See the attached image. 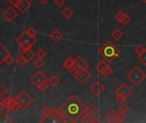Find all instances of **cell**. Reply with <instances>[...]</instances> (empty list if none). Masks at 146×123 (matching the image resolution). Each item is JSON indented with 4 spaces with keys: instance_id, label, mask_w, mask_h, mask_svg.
I'll return each instance as SVG.
<instances>
[{
    "instance_id": "cell-34",
    "label": "cell",
    "mask_w": 146,
    "mask_h": 123,
    "mask_svg": "<svg viewBox=\"0 0 146 123\" xmlns=\"http://www.w3.org/2000/svg\"><path fill=\"white\" fill-rule=\"evenodd\" d=\"M7 92H8V88L4 84H0V97L5 96Z\"/></svg>"
},
{
    "instance_id": "cell-13",
    "label": "cell",
    "mask_w": 146,
    "mask_h": 123,
    "mask_svg": "<svg viewBox=\"0 0 146 123\" xmlns=\"http://www.w3.org/2000/svg\"><path fill=\"white\" fill-rule=\"evenodd\" d=\"M17 16H18V15H17V11H16L13 8H11V7L8 8V9L4 12V14H3L4 18L6 19L8 22H13V21L17 17Z\"/></svg>"
},
{
    "instance_id": "cell-50",
    "label": "cell",
    "mask_w": 146,
    "mask_h": 123,
    "mask_svg": "<svg viewBox=\"0 0 146 123\" xmlns=\"http://www.w3.org/2000/svg\"><path fill=\"white\" fill-rule=\"evenodd\" d=\"M6 1H7V2H11L12 0H6Z\"/></svg>"
},
{
    "instance_id": "cell-2",
    "label": "cell",
    "mask_w": 146,
    "mask_h": 123,
    "mask_svg": "<svg viewBox=\"0 0 146 123\" xmlns=\"http://www.w3.org/2000/svg\"><path fill=\"white\" fill-rule=\"evenodd\" d=\"M99 55L107 62H112L114 58H117L120 55V50L118 46L113 44L111 41L106 42L100 49Z\"/></svg>"
},
{
    "instance_id": "cell-18",
    "label": "cell",
    "mask_w": 146,
    "mask_h": 123,
    "mask_svg": "<svg viewBox=\"0 0 146 123\" xmlns=\"http://www.w3.org/2000/svg\"><path fill=\"white\" fill-rule=\"evenodd\" d=\"M50 37H51V39H52L54 42H59V41L63 39L64 35H63V33L60 32L59 29L56 28V29H54V30L52 32V33L50 34Z\"/></svg>"
},
{
    "instance_id": "cell-24",
    "label": "cell",
    "mask_w": 146,
    "mask_h": 123,
    "mask_svg": "<svg viewBox=\"0 0 146 123\" xmlns=\"http://www.w3.org/2000/svg\"><path fill=\"white\" fill-rule=\"evenodd\" d=\"M52 109H51L49 107L47 106H45L42 109H41V114L43 115L44 118H47L48 116H51V114H52Z\"/></svg>"
},
{
    "instance_id": "cell-47",
    "label": "cell",
    "mask_w": 146,
    "mask_h": 123,
    "mask_svg": "<svg viewBox=\"0 0 146 123\" xmlns=\"http://www.w3.org/2000/svg\"><path fill=\"white\" fill-rule=\"evenodd\" d=\"M100 123V122H102V120L99 119V118H96V117H95V118H93V120H92V123Z\"/></svg>"
},
{
    "instance_id": "cell-49",
    "label": "cell",
    "mask_w": 146,
    "mask_h": 123,
    "mask_svg": "<svg viewBox=\"0 0 146 123\" xmlns=\"http://www.w3.org/2000/svg\"><path fill=\"white\" fill-rule=\"evenodd\" d=\"M142 1H143V3H144L145 5H146V0H142Z\"/></svg>"
},
{
    "instance_id": "cell-26",
    "label": "cell",
    "mask_w": 146,
    "mask_h": 123,
    "mask_svg": "<svg viewBox=\"0 0 146 123\" xmlns=\"http://www.w3.org/2000/svg\"><path fill=\"white\" fill-rule=\"evenodd\" d=\"M6 122H13V120L10 118V116L6 114H0V123H6Z\"/></svg>"
},
{
    "instance_id": "cell-16",
    "label": "cell",
    "mask_w": 146,
    "mask_h": 123,
    "mask_svg": "<svg viewBox=\"0 0 146 123\" xmlns=\"http://www.w3.org/2000/svg\"><path fill=\"white\" fill-rule=\"evenodd\" d=\"M85 113H86L87 114H89L90 117L95 118V117L97 116V114H98V113H99V109H98V108H97L96 105L90 104V106L86 107V111H85Z\"/></svg>"
},
{
    "instance_id": "cell-19",
    "label": "cell",
    "mask_w": 146,
    "mask_h": 123,
    "mask_svg": "<svg viewBox=\"0 0 146 123\" xmlns=\"http://www.w3.org/2000/svg\"><path fill=\"white\" fill-rule=\"evenodd\" d=\"M35 56V53L32 51L31 49H29V50H23L22 52H21V54H20V56L23 57V58L26 59L28 62L31 61V60L34 58Z\"/></svg>"
},
{
    "instance_id": "cell-8",
    "label": "cell",
    "mask_w": 146,
    "mask_h": 123,
    "mask_svg": "<svg viewBox=\"0 0 146 123\" xmlns=\"http://www.w3.org/2000/svg\"><path fill=\"white\" fill-rule=\"evenodd\" d=\"M74 75L75 79L80 83V84H84L86 82V80L91 76V74L88 71L87 69H82L75 74H73Z\"/></svg>"
},
{
    "instance_id": "cell-23",
    "label": "cell",
    "mask_w": 146,
    "mask_h": 123,
    "mask_svg": "<svg viewBox=\"0 0 146 123\" xmlns=\"http://www.w3.org/2000/svg\"><path fill=\"white\" fill-rule=\"evenodd\" d=\"M61 14H62L66 19H70L73 15H74V11H73L70 7H66L64 10H63V11L61 12Z\"/></svg>"
},
{
    "instance_id": "cell-30",
    "label": "cell",
    "mask_w": 146,
    "mask_h": 123,
    "mask_svg": "<svg viewBox=\"0 0 146 123\" xmlns=\"http://www.w3.org/2000/svg\"><path fill=\"white\" fill-rule=\"evenodd\" d=\"M131 18L128 16V15H125L124 17H123V19L120 21V23L123 25V26H127L129 23H131Z\"/></svg>"
},
{
    "instance_id": "cell-35",
    "label": "cell",
    "mask_w": 146,
    "mask_h": 123,
    "mask_svg": "<svg viewBox=\"0 0 146 123\" xmlns=\"http://www.w3.org/2000/svg\"><path fill=\"white\" fill-rule=\"evenodd\" d=\"M119 112H122V113L126 114L129 111V106H128V104L122 103V104L119 106Z\"/></svg>"
},
{
    "instance_id": "cell-29",
    "label": "cell",
    "mask_w": 146,
    "mask_h": 123,
    "mask_svg": "<svg viewBox=\"0 0 146 123\" xmlns=\"http://www.w3.org/2000/svg\"><path fill=\"white\" fill-rule=\"evenodd\" d=\"M92 120H93V118L90 117L89 114H87L85 113V114L81 117L80 121H81V122H84V123H92Z\"/></svg>"
},
{
    "instance_id": "cell-46",
    "label": "cell",
    "mask_w": 146,
    "mask_h": 123,
    "mask_svg": "<svg viewBox=\"0 0 146 123\" xmlns=\"http://www.w3.org/2000/svg\"><path fill=\"white\" fill-rule=\"evenodd\" d=\"M19 2H20V0H12V1H11V4H12V5H13L15 7H17Z\"/></svg>"
},
{
    "instance_id": "cell-20",
    "label": "cell",
    "mask_w": 146,
    "mask_h": 123,
    "mask_svg": "<svg viewBox=\"0 0 146 123\" xmlns=\"http://www.w3.org/2000/svg\"><path fill=\"white\" fill-rule=\"evenodd\" d=\"M117 114H118V113H117L115 110L111 109V110H109V111L107 113L105 118H106V120H107L108 122H111V123L117 122Z\"/></svg>"
},
{
    "instance_id": "cell-42",
    "label": "cell",
    "mask_w": 146,
    "mask_h": 123,
    "mask_svg": "<svg viewBox=\"0 0 146 123\" xmlns=\"http://www.w3.org/2000/svg\"><path fill=\"white\" fill-rule=\"evenodd\" d=\"M53 3H54V5L57 7L60 8V7H62L65 4V0H54Z\"/></svg>"
},
{
    "instance_id": "cell-37",
    "label": "cell",
    "mask_w": 146,
    "mask_h": 123,
    "mask_svg": "<svg viewBox=\"0 0 146 123\" xmlns=\"http://www.w3.org/2000/svg\"><path fill=\"white\" fill-rule=\"evenodd\" d=\"M35 55L37 56L38 58H43V57H45V56H46V51L41 48V49H40V50L36 52Z\"/></svg>"
},
{
    "instance_id": "cell-14",
    "label": "cell",
    "mask_w": 146,
    "mask_h": 123,
    "mask_svg": "<svg viewBox=\"0 0 146 123\" xmlns=\"http://www.w3.org/2000/svg\"><path fill=\"white\" fill-rule=\"evenodd\" d=\"M10 55H11L10 51L6 49V47L0 43V64H2L3 63H5V59Z\"/></svg>"
},
{
    "instance_id": "cell-6",
    "label": "cell",
    "mask_w": 146,
    "mask_h": 123,
    "mask_svg": "<svg viewBox=\"0 0 146 123\" xmlns=\"http://www.w3.org/2000/svg\"><path fill=\"white\" fill-rule=\"evenodd\" d=\"M16 41H17V43L18 44H23V43H29V44L34 45L37 42V39L35 37H33V36L29 35L26 31H24L19 37L17 38Z\"/></svg>"
},
{
    "instance_id": "cell-12",
    "label": "cell",
    "mask_w": 146,
    "mask_h": 123,
    "mask_svg": "<svg viewBox=\"0 0 146 123\" xmlns=\"http://www.w3.org/2000/svg\"><path fill=\"white\" fill-rule=\"evenodd\" d=\"M51 118L55 122H64V123L66 122L64 114L61 113V111L59 109H53L52 111V114H51Z\"/></svg>"
},
{
    "instance_id": "cell-41",
    "label": "cell",
    "mask_w": 146,
    "mask_h": 123,
    "mask_svg": "<svg viewBox=\"0 0 146 123\" xmlns=\"http://www.w3.org/2000/svg\"><path fill=\"white\" fill-rule=\"evenodd\" d=\"M112 73H113V70H112L111 67L109 66V67H108V68L106 69V70L103 72L102 75H103L104 77H108V76H110V75H112Z\"/></svg>"
},
{
    "instance_id": "cell-4",
    "label": "cell",
    "mask_w": 146,
    "mask_h": 123,
    "mask_svg": "<svg viewBox=\"0 0 146 123\" xmlns=\"http://www.w3.org/2000/svg\"><path fill=\"white\" fill-rule=\"evenodd\" d=\"M16 101L20 104L22 109H25L28 107H29L33 103H34V99L33 97L25 91L22 92L19 95H16L14 96Z\"/></svg>"
},
{
    "instance_id": "cell-22",
    "label": "cell",
    "mask_w": 146,
    "mask_h": 123,
    "mask_svg": "<svg viewBox=\"0 0 146 123\" xmlns=\"http://www.w3.org/2000/svg\"><path fill=\"white\" fill-rule=\"evenodd\" d=\"M112 37L115 39V40H120L123 37H124V33L122 32L121 29L119 28H116L113 31L112 33Z\"/></svg>"
},
{
    "instance_id": "cell-25",
    "label": "cell",
    "mask_w": 146,
    "mask_h": 123,
    "mask_svg": "<svg viewBox=\"0 0 146 123\" xmlns=\"http://www.w3.org/2000/svg\"><path fill=\"white\" fill-rule=\"evenodd\" d=\"M48 82H49V84L52 86H58L59 85V83H60V80L57 77V76H52L51 77V79L48 80Z\"/></svg>"
},
{
    "instance_id": "cell-10",
    "label": "cell",
    "mask_w": 146,
    "mask_h": 123,
    "mask_svg": "<svg viewBox=\"0 0 146 123\" xmlns=\"http://www.w3.org/2000/svg\"><path fill=\"white\" fill-rule=\"evenodd\" d=\"M90 90L96 97H98L103 94V92H105V87L102 83H100L99 81H96L90 86Z\"/></svg>"
},
{
    "instance_id": "cell-5",
    "label": "cell",
    "mask_w": 146,
    "mask_h": 123,
    "mask_svg": "<svg viewBox=\"0 0 146 123\" xmlns=\"http://www.w3.org/2000/svg\"><path fill=\"white\" fill-rule=\"evenodd\" d=\"M88 63L87 62L82 58L80 56H78L76 59H75V62H74V64H73V67H72V71L71 73L72 74H75L82 69H87L88 68Z\"/></svg>"
},
{
    "instance_id": "cell-38",
    "label": "cell",
    "mask_w": 146,
    "mask_h": 123,
    "mask_svg": "<svg viewBox=\"0 0 146 123\" xmlns=\"http://www.w3.org/2000/svg\"><path fill=\"white\" fill-rule=\"evenodd\" d=\"M29 63V62L26 60V59H24L23 57H22V56H20L18 59H17V63H18V65L20 66V67H23L25 64H27Z\"/></svg>"
},
{
    "instance_id": "cell-33",
    "label": "cell",
    "mask_w": 146,
    "mask_h": 123,
    "mask_svg": "<svg viewBox=\"0 0 146 123\" xmlns=\"http://www.w3.org/2000/svg\"><path fill=\"white\" fill-rule=\"evenodd\" d=\"M125 120V114L119 112L117 114V122H124Z\"/></svg>"
},
{
    "instance_id": "cell-36",
    "label": "cell",
    "mask_w": 146,
    "mask_h": 123,
    "mask_svg": "<svg viewBox=\"0 0 146 123\" xmlns=\"http://www.w3.org/2000/svg\"><path fill=\"white\" fill-rule=\"evenodd\" d=\"M134 50H135V51H136V53H137V55H140L141 53H143V52L146 50V48H145L144 46L139 44V45H137V46L134 48Z\"/></svg>"
},
{
    "instance_id": "cell-39",
    "label": "cell",
    "mask_w": 146,
    "mask_h": 123,
    "mask_svg": "<svg viewBox=\"0 0 146 123\" xmlns=\"http://www.w3.org/2000/svg\"><path fill=\"white\" fill-rule=\"evenodd\" d=\"M5 63L6 64H8V65H10V66H11V65H12V64L15 63V59H14V58L10 55V56L5 59Z\"/></svg>"
},
{
    "instance_id": "cell-43",
    "label": "cell",
    "mask_w": 146,
    "mask_h": 123,
    "mask_svg": "<svg viewBox=\"0 0 146 123\" xmlns=\"http://www.w3.org/2000/svg\"><path fill=\"white\" fill-rule=\"evenodd\" d=\"M25 31H26L29 35H31V36H33V37H35V35L37 34V32H36L34 28H32V27H29V28L26 29Z\"/></svg>"
},
{
    "instance_id": "cell-27",
    "label": "cell",
    "mask_w": 146,
    "mask_h": 123,
    "mask_svg": "<svg viewBox=\"0 0 146 123\" xmlns=\"http://www.w3.org/2000/svg\"><path fill=\"white\" fill-rule=\"evenodd\" d=\"M34 65L38 69H40L44 67L45 65V63L44 61L42 60V58H37L35 62H34Z\"/></svg>"
},
{
    "instance_id": "cell-1",
    "label": "cell",
    "mask_w": 146,
    "mask_h": 123,
    "mask_svg": "<svg viewBox=\"0 0 146 123\" xmlns=\"http://www.w3.org/2000/svg\"><path fill=\"white\" fill-rule=\"evenodd\" d=\"M59 110L64 114L66 122H77L85 114L86 106L83 102L74 94L59 107Z\"/></svg>"
},
{
    "instance_id": "cell-28",
    "label": "cell",
    "mask_w": 146,
    "mask_h": 123,
    "mask_svg": "<svg viewBox=\"0 0 146 123\" xmlns=\"http://www.w3.org/2000/svg\"><path fill=\"white\" fill-rule=\"evenodd\" d=\"M137 58H138V61L140 62V63L143 65L146 66V50L143 53H141L140 55H138Z\"/></svg>"
},
{
    "instance_id": "cell-3",
    "label": "cell",
    "mask_w": 146,
    "mask_h": 123,
    "mask_svg": "<svg viewBox=\"0 0 146 123\" xmlns=\"http://www.w3.org/2000/svg\"><path fill=\"white\" fill-rule=\"evenodd\" d=\"M127 79L135 86L141 85L146 79V74L137 66L133 67L127 75Z\"/></svg>"
},
{
    "instance_id": "cell-15",
    "label": "cell",
    "mask_w": 146,
    "mask_h": 123,
    "mask_svg": "<svg viewBox=\"0 0 146 123\" xmlns=\"http://www.w3.org/2000/svg\"><path fill=\"white\" fill-rule=\"evenodd\" d=\"M30 5L31 4L29 0H20V2L18 3L17 8L20 10V12L25 13L30 8Z\"/></svg>"
},
{
    "instance_id": "cell-21",
    "label": "cell",
    "mask_w": 146,
    "mask_h": 123,
    "mask_svg": "<svg viewBox=\"0 0 146 123\" xmlns=\"http://www.w3.org/2000/svg\"><path fill=\"white\" fill-rule=\"evenodd\" d=\"M74 62H75V59L72 58V57H69L67 58L63 63V66L64 68H65L68 71L71 72L72 71V67H73V64H74Z\"/></svg>"
},
{
    "instance_id": "cell-44",
    "label": "cell",
    "mask_w": 146,
    "mask_h": 123,
    "mask_svg": "<svg viewBox=\"0 0 146 123\" xmlns=\"http://www.w3.org/2000/svg\"><path fill=\"white\" fill-rule=\"evenodd\" d=\"M20 45V47L23 49V50H29V49H31L32 48V44H29V43H23V44H19Z\"/></svg>"
},
{
    "instance_id": "cell-17",
    "label": "cell",
    "mask_w": 146,
    "mask_h": 123,
    "mask_svg": "<svg viewBox=\"0 0 146 123\" xmlns=\"http://www.w3.org/2000/svg\"><path fill=\"white\" fill-rule=\"evenodd\" d=\"M108 67H109V65L107 63V61L106 60H102L96 65V70L98 71V73H100L101 75H102L103 72L106 70V69Z\"/></svg>"
},
{
    "instance_id": "cell-48",
    "label": "cell",
    "mask_w": 146,
    "mask_h": 123,
    "mask_svg": "<svg viewBox=\"0 0 146 123\" xmlns=\"http://www.w3.org/2000/svg\"><path fill=\"white\" fill-rule=\"evenodd\" d=\"M39 1V3L40 4H41V5H45V4H46L47 2H48V0H38Z\"/></svg>"
},
{
    "instance_id": "cell-7",
    "label": "cell",
    "mask_w": 146,
    "mask_h": 123,
    "mask_svg": "<svg viewBox=\"0 0 146 123\" xmlns=\"http://www.w3.org/2000/svg\"><path fill=\"white\" fill-rule=\"evenodd\" d=\"M5 109H7L8 111H17L19 109H22L20 104L16 101L15 97H7L5 98Z\"/></svg>"
},
{
    "instance_id": "cell-9",
    "label": "cell",
    "mask_w": 146,
    "mask_h": 123,
    "mask_svg": "<svg viewBox=\"0 0 146 123\" xmlns=\"http://www.w3.org/2000/svg\"><path fill=\"white\" fill-rule=\"evenodd\" d=\"M46 80H46V76H45L40 71L36 72V73L32 76V78L30 79V81H31L36 87H38L39 86H40L43 82H45V81H46Z\"/></svg>"
},
{
    "instance_id": "cell-40",
    "label": "cell",
    "mask_w": 146,
    "mask_h": 123,
    "mask_svg": "<svg viewBox=\"0 0 146 123\" xmlns=\"http://www.w3.org/2000/svg\"><path fill=\"white\" fill-rule=\"evenodd\" d=\"M115 99H116V101H118L119 103H124V102L127 99V97H124V96H122V95H119V94H116Z\"/></svg>"
},
{
    "instance_id": "cell-45",
    "label": "cell",
    "mask_w": 146,
    "mask_h": 123,
    "mask_svg": "<svg viewBox=\"0 0 146 123\" xmlns=\"http://www.w3.org/2000/svg\"><path fill=\"white\" fill-rule=\"evenodd\" d=\"M5 98L1 97H0V110L5 109Z\"/></svg>"
},
{
    "instance_id": "cell-32",
    "label": "cell",
    "mask_w": 146,
    "mask_h": 123,
    "mask_svg": "<svg viewBox=\"0 0 146 123\" xmlns=\"http://www.w3.org/2000/svg\"><path fill=\"white\" fill-rule=\"evenodd\" d=\"M125 15H126V14H125V12H123V11H119V12L116 13V15L114 16V18H115L116 21H118L119 22H120V21L123 19V17H124Z\"/></svg>"
},
{
    "instance_id": "cell-11",
    "label": "cell",
    "mask_w": 146,
    "mask_h": 123,
    "mask_svg": "<svg viewBox=\"0 0 146 123\" xmlns=\"http://www.w3.org/2000/svg\"><path fill=\"white\" fill-rule=\"evenodd\" d=\"M132 93L131 89L126 85V84H121L117 89H116V94L122 95L125 97H129Z\"/></svg>"
},
{
    "instance_id": "cell-31",
    "label": "cell",
    "mask_w": 146,
    "mask_h": 123,
    "mask_svg": "<svg viewBox=\"0 0 146 123\" xmlns=\"http://www.w3.org/2000/svg\"><path fill=\"white\" fill-rule=\"evenodd\" d=\"M49 82L46 80V81H45V82H43L40 86H39L37 88L40 90V91H41V92H46V90H48V88H49Z\"/></svg>"
}]
</instances>
